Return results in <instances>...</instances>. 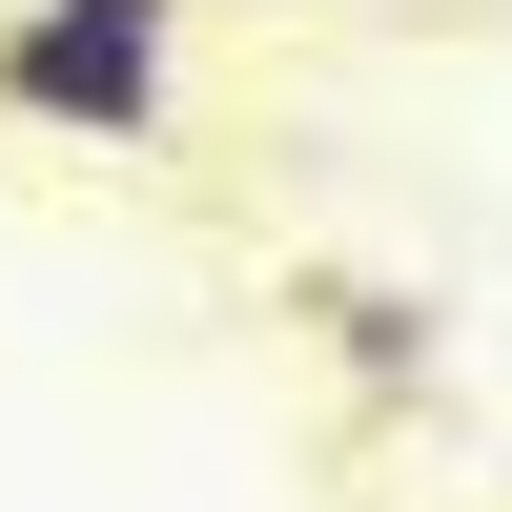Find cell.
<instances>
[{
  "label": "cell",
  "mask_w": 512,
  "mask_h": 512,
  "mask_svg": "<svg viewBox=\"0 0 512 512\" xmlns=\"http://www.w3.org/2000/svg\"><path fill=\"white\" fill-rule=\"evenodd\" d=\"M185 103V0H21L0 21V123L41 144H164Z\"/></svg>",
  "instance_id": "cell-1"
},
{
  "label": "cell",
  "mask_w": 512,
  "mask_h": 512,
  "mask_svg": "<svg viewBox=\"0 0 512 512\" xmlns=\"http://www.w3.org/2000/svg\"><path fill=\"white\" fill-rule=\"evenodd\" d=\"M328 328H349V390H369V410L431 390V308H410V287H328Z\"/></svg>",
  "instance_id": "cell-2"
}]
</instances>
